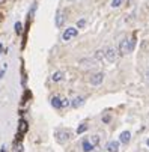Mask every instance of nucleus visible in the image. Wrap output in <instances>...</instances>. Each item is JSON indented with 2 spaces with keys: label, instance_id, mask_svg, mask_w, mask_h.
Instances as JSON below:
<instances>
[{
  "label": "nucleus",
  "instance_id": "obj_12",
  "mask_svg": "<svg viewBox=\"0 0 149 152\" xmlns=\"http://www.w3.org/2000/svg\"><path fill=\"white\" fill-rule=\"evenodd\" d=\"M14 29H15V33L17 35H21V33H23V23H21V21H17Z\"/></svg>",
  "mask_w": 149,
  "mask_h": 152
},
{
  "label": "nucleus",
  "instance_id": "obj_15",
  "mask_svg": "<svg viewBox=\"0 0 149 152\" xmlns=\"http://www.w3.org/2000/svg\"><path fill=\"white\" fill-rule=\"evenodd\" d=\"M123 2H125V0H112L110 5H112V8L116 9V8H121V6L123 5Z\"/></svg>",
  "mask_w": 149,
  "mask_h": 152
},
{
  "label": "nucleus",
  "instance_id": "obj_7",
  "mask_svg": "<svg viewBox=\"0 0 149 152\" xmlns=\"http://www.w3.org/2000/svg\"><path fill=\"white\" fill-rule=\"evenodd\" d=\"M130 140H131V133H130V131H122V133H121L119 142H121L122 145H128Z\"/></svg>",
  "mask_w": 149,
  "mask_h": 152
},
{
  "label": "nucleus",
  "instance_id": "obj_6",
  "mask_svg": "<svg viewBox=\"0 0 149 152\" xmlns=\"http://www.w3.org/2000/svg\"><path fill=\"white\" fill-rule=\"evenodd\" d=\"M65 14H63L62 11H57V14H56V20H54V23H56V27L57 29H60L62 26H63V23H65Z\"/></svg>",
  "mask_w": 149,
  "mask_h": 152
},
{
  "label": "nucleus",
  "instance_id": "obj_11",
  "mask_svg": "<svg viewBox=\"0 0 149 152\" xmlns=\"http://www.w3.org/2000/svg\"><path fill=\"white\" fill-rule=\"evenodd\" d=\"M81 148H83V152H92L93 151V145L89 142V139H86V140H83V143H81Z\"/></svg>",
  "mask_w": 149,
  "mask_h": 152
},
{
  "label": "nucleus",
  "instance_id": "obj_24",
  "mask_svg": "<svg viewBox=\"0 0 149 152\" xmlns=\"http://www.w3.org/2000/svg\"><path fill=\"white\" fill-rule=\"evenodd\" d=\"M0 23H2V14H0Z\"/></svg>",
  "mask_w": 149,
  "mask_h": 152
},
{
  "label": "nucleus",
  "instance_id": "obj_2",
  "mask_svg": "<svg viewBox=\"0 0 149 152\" xmlns=\"http://www.w3.org/2000/svg\"><path fill=\"white\" fill-rule=\"evenodd\" d=\"M77 35H78V29L77 27H66L65 30H63V33H62V41L63 42H68V41H71V39H74V38H77Z\"/></svg>",
  "mask_w": 149,
  "mask_h": 152
},
{
  "label": "nucleus",
  "instance_id": "obj_19",
  "mask_svg": "<svg viewBox=\"0 0 149 152\" xmlns=\"http://www.w3.org/2000/svg\"><path fill=\"white\" fill-rule=\"evenodd\" d=\"M102 57H104V50H98L95 53V60H101Z\"/></svg>",
  "mask_w": 149,
  "mask_h": 152
},
{
  "label": "nucleus",
  "instance_id": "obj_16",
  "mask_svg": "<svg viewBox=\"0 0 149 152\" xmlns=\"http://www.w3.org/2000/svg\"><path fill=\"white\" fill-rule=\"evenodd\" d=\"M86 24H88V21L84 20V18H80V20L77 21V29H83V27H86Z\"/></svg>",
  "mask_w": 149,
  "mask_h": 152
},
{
  "label": "nucleus",
  "instance_id": "obj_18",
  "mask_svg": "<svg viewBox=\"0 0 149 152\" xmlns=\"http://www.w3.org/2000/svg\"><path fill=\"white\" fill-rule=\"evenodd\" d=\"M89 142L93 145V146H96L98 143H99V137L98 136H91V139H89Z\"/></svg>",
  "mask_w": 149,
  "mask_h": 152
},
{
  "label": "nucleus",
  "instance_id": "obj_8",
  "mask_svg": "<svg viewBox=\"0 0 149 152\" xmlns=\"http://www.w3.org/2000/svg\"><path fill=\"white\" fill-rule=\"evenodd\" d=\"M62 102H63V98H60V96H53L51 99H50V104H51V107L53 108H63L62 107Z\"/></svg>",
  "mask_w": 149,
  "mask_h": 152
},
{
  "label": "nucleus",
  "instance_id": "obj_9",
  "mask_svg": "<svg viewBox=\"0 0 149 152\" xmlns=\"http://www.w3.org/2000/svg\"><path fill=\"white\" fill-rule=\"evenodd\" d=\"M84 104V98L83 96H75L74 99H71V107L72 108H78Z\"/></svg>",
  "mask_w": 149,
  "mask_h": 152
},
{
  "label": "nucleus",
  "instance_id": "obj_22",
  "mask_svg": "<svg viewBox=\"0 0 149 152\" xmlns=\"http://www.w3.org/2000/svg\"><path fill=\"white\" fill-rule=\"evenodd\" d=\"M2 53H3V44L0 42V56H2Z\"/></svg>",
  "mask_w": 149,
  "mask_h": 152
},
{
  "label": "nucleus",
  "instance_id": "obj_4",
  "mask_svg": "<svg viewBox=\"0 0 149 152\" xmlns=\"http://www.w3.org/2000/svg\"><path fill=\"white\" fill-rule=\"evenodd\" d=\"M102 81H104V74H102V72H95V74H92L91 78H89V83H91L92 86H99Z\"/></svg>",
  "mask_w": 149,
  "mask_h": 152
},
{
  "label": "nucleus",
  "instance_id": "obj_1",
  "mask_svg": "<svg viewBox=\"0 0 149 152\" xmlns=\"http://www.w3.org/2000/svg\"><path fill=\"white\" fill-rule=\"evenodd\" d=\"M56 140H57V143H60V145H63V143H66L71 137H72V134H71V131L69 129H57L56 131Z\"/></svg>",
  "mask_w": 149,
  "mask_h": 152
},
{
  "label": "nucleus",
  "instance_id": "obj_20",
  "mask_svg": "<svg viewBox=\"0 0 149 152\" xmlns=\"http://www.w3.org/2000/svg\"><path fill=\"white\" fill-rule=\"evenodd\" d=\"M110 119H112V118H110L109 115H105V116L102 118V122H104V124H109V122H110Z\"/></svg>",
  "mask_w": 149,
  "mask_h": 152
},
{
  "label": "nucleus",
  "instance_id": "obj_21",
  "mask_svg": "<svg viewBox=\"0 0 149 152\" xmlns=\"http://www.w3.org/2000/svg\"><path fill=\"white\" fill-rule=\"evenodd\" d=\"M6 3H8V0H0V8H3Z\"/></svg>",
  "mask_w": 149,
  "mask_h": 152
},
{
  "label": "nucleus",
  "instance_id": "obj_10",
  "mask_svg": "<svg viewBox=\"0 0 149 152\" xmlns=\"http://www.w3.org/2000/svg\"><path fill=\"white\" fill-rule=\"evenodd\" d=\"M63 78H65V72H63V71H56V72L51 75V81H54V83H59V81H62Z\"/></svg>",
  "mask_w": 149,
  "mask_h": 152
},
{
  "label": "nucleus",
  "instance_id": "obj_17",
  "mask_svg": "<svg viewBox=\"0 0 149 152\" xmlns=\"http://www.w3.org/2000/svg\"><path fill=\"white\" fill-rule=\"evenodd\" d=\"M6 71H8V63H3V65H2V68H0V78H3V77H5Z\"/></svg>",
  "mask_w": 149,
  "mask_h": 152
},
{
  "label": "nucleus",
  "instance_id": "obj_23",
  "mask_svg": "<svg viewBox=\"0 0 149 152\" xmlns=\"http://www.w3.org/2000/svg\"><path fill=\"white\" fill-rule=\"evenodd\" d=\"M146 145H148V146H149V139H148V140H146Z\"/></svg>",
  "mask_w": 149,
  "mask_h": 152
},
{
  "label": "nucleus",
  "instance_id": "obj_13",
  "mask_svg": "<svg viewBox=\"0 0 149 152\" xmlns=\"http://www.w3.org/2000/svg\"><path fill=\"white\" fill-rule=\"evenodd\" d=\"M26 129H27V122L26 121H20V133L18 134L26 133Z\"/></svg>",
  "mask_w": 149,
  "mask_h": 152
},
{
  "label": "nucleus",
  "instance_id": "obj_5",
  "mask_svg": "<svg viewBox=\"0 0 149 152\" xmlns=\"http://www.w3.org/2000/svg\"><path fill=\"white\" fill-rule=\"evenodd\" d=\"M119 146H121L119 140H110L107 145H105V149H107L109 152H119Z\"/></svg>",
  "mask_w": 149,
  "mask_h": 152
},
{
  "label": "nucleus",
  "instance_id": "obj_3",
  "mask_svg": "<svg viewBox=\"0 0 149 152\" xmlns=\"http://www.w3.org/2000/svg\"><path fill=\"white\" fill-rule=\"evenodd\" d=\"M118 57H119V51H118L116 48L109 47V48H105V50H104V59L107 60V62L113 63V62L118 60Z\"/></svg>",
  "mask_w": 149,
  "mask_h": 152
},
{
  "label": "nucleus",
  "instance_id": "obj_14",
  "mask_svg": "<svg viewBox=\"0 0 149 152\" xmlns=\"http://www.w3.org/2000/svg\"><path fill=\"white\" fill-rule=\"evenodd\" d=\"M88 131V124H80V126L77 128V134H83Z\"/></svg>",
  "mask_w": 149,
  "mask_h": 152
}]
</instances>
